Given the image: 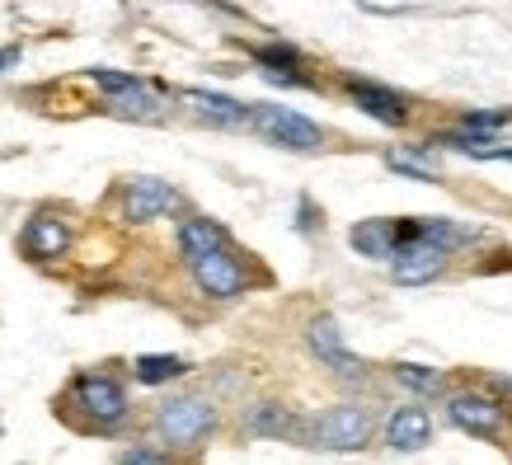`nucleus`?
<instances>
[{"label":"nucleus","instance_id":"1","mask_svg":"<svg viewBox=\"0 0 512 465\" xmlns=\"http://www.w3.org/2000/svg\"><path fill=\"white\" fill-rule=\"evenodd\" d=\"M62 404H76V409H80V428H90V433H118V428L127 423V414H132L123 381L99 376V372H80L76 381L66 386V400Z\"/></svg>","mask_w":512,"mask_h":465},{"label":"nucleus","instance_id":"2","mask_svg":"<svg viewBox=\"0 0 512 465\" xmlns=\"http://www.w3.org/2000/svg\"><path fill=\"white\" fill-rule=\"evenodd\" d=\"M156 433L174 451H198L207 437L217 433V409H212V400H202V395H174V400L160 404Z\"/></svg>","mask_w":512,"mask_h":465},{"label":"nucleus","instance_id":"3","mask_svg":"<svg viewBox=\"0 0 512 465\" xmlns=\"http://www.w3.org/2000/svg\"><path fill=\"white\" fill-rule=\"evenodd\" d=\"M376 433V414L367 404H334L315 423H306V442L320 451H362Z\"/></svg>","mask_w":512,"mask_h":465},{"label":"nucleus","instance_id":"4","mask_svg":"<svg viewBox=\"0 0 512 465\" xmlns=\"http://www.w3.org/2000/svg\"><path fill=\"white\" fill-rule=\"evenodd\" d=\"M249 127L282 151H320L325 146V127L292 109H278V104H249Z\"/></svg>","mask_w":512,"mask_h":465},{"label":"nucleus","instance_id":"5","mask_svg":"<svg viewBox=\"0 0 512 465\" xmlns=\"http://www.w3.org/2000/svg\"><path fill=\"white\" fill-rule=\"evenodd\" d=\"M193 282H198L202 296H212V301H235V296L249 292V268L245 259L235 254V249H217V254H202V259H193Z\"/></svg>","mask_w":512,"mask_h":465},{"label":"nucleus","instance_id":"6","mask_svg":"<svg viewBox=\"0 0 512 465\" xmlns=\"http://www.w3.org/2000/svg\"><path fill=\"white\" fill-rule=\"evenodd\" d=\"M19 249H24V259H33V264L62 259L66 249H71V221L62 212H33L24 221V231H19Z\"/></svg>","mask_w":512,"mask_h":465},{"label":"nucleus","instance_id":"7","mask_svg":"<svg viewBox=\"0 0 512 465\" xmlns=\"http://www.w3.org/2000/svg\"><path fill=\"white\" fill-rule=\"evenodd\" d=\"M170 212H179V193L165 179H127L123 184V221L146 226V221H160Z\"/></svg>","mask_w":512,"mask_h":465},{"label":"nucleus","instance_id":"8","mask_svg":"<svg viewBox=\"0 0 512 465\" xmlns=\"http://www.w3.org/2000/svg\"><path fill=\"white\" fill-rule=\"evenodd\" d=\"M447 414L470 437H503V419H508V409L498 400H489V395H451Z\"/></svg>","mask_w":512,"mask_h":465},{"label":"nucleus","instance_id":"9","mask_svg":"<svg viewBox=\"0 0 512 465\" xmlns=\"http://www.w3.org/2000/svg\"><path fill=\"white\" fill-rule=\"evenodd\" d=\"M306 343H311V353L320 357L325 367H334V372H339L343 381H362V376H367V362H362V357H353L348 348H343V334H339V325H334L329 315L311 320V334H306Z\"/></svg>","mask_w":512,"mask_h":465},{"label":"nucleus","instance_id":"10","mask_svg":"<svg viewBox=\"0 0 512 465\" xmlns=\"http://www.w3.org/2000/svg\"><path fill=\"white\" fill-rule=\"evenodd\" d=\"M348 94H353V104L367 118H376V123L386 127H404L409 123V99L404 94H395L390 85H372V80H348Z\"/></svg>","mask_w":512,"mask_h":465},{"label":"nucleus","instance_id":"11","mask_svg":"<svg viewBox=\"0 0 512 465\" xmlns=\"http://www.w3.org/2000/svg\"><path fill=\"white\" fill-rule=\"evenodd\" d=\"M428 437H433V414L419 409V404H404L386 419V447L390 451H423L428 447Z\"/></svg>","mask_w":512,"mask_h":465},{"label":"nucleus","instance_id":"12","mask_svg":"<svg viewBox=\"0 0 512 465\" xmlns=\"http://www.w3.org/2000/svg\"><path fill=\"white\" fill-rule=\"evenodd\" d=\"M179 104H184L193 118H202V123H212V127H245L249 123V104L226 99V94H212V90H184Z\"/></svg>","mask_w":512,"mask_h":465},{"label":"nucleus","instance_id":"13","mask_svg":"<svg viewBox=\"0 0 512 465\" xmlns=\"http://www.w3.org/2000/svg\"><path fill=\"white\" fill-rule=\"evenodd\" d=\"M179 249H184V259H202V254H217V249H231V231L212 217H188L179 221Z\"/></svg>","mask_w":512,"mask_h":465},{"label":"nucleus","instance_id":"14","mask_svg":"<svg viewBox=\"0 0 512 465\" xmlns=\"http://www.w3.org/2000/svg\"><path fill=\"white\" fill-rule=\"evenodd\" d=\"M245 428L254 437H301L306 442V423L296 419L287 404H254L245 414Z\"/></svg>","mask_w":512,"mask_h":465},{"label":"nucleus","instance_id":"15","mask_svg":"<svg viewBox=\"0 0 512 465\" xmlns=\"http://www.w3.org/2000/svg\"><path fill=\"white\" fill-rule=\"evenodd\" d=\"M109 109L118 113V118H137V123H160V118H165V99H160V90H151L146 80H137L132 90L113 94Z\"/></svg>","mask_w":512,"mask_h":465},{"label":"nucleus","instance_id":"16","mask_svg":"<svg viewBox=\"0 0 512 465\" xmlns=\"http://www.w3.org/2000/svg\"><path fill=\"white\" fill-rule=\"evenodd\" d=\"M348 240H353V249L367 254V259H390V254H395V217L357 221Z\"/></svg>","mask_w":512,"mask_h":465},{"label":"nucleus","instance_id":"17","mask_svg":"<svg viewBox=\"0 0 512 465\" xmlns=\"http://www.w3.org/2000/svg\"><path fill=\"white\" fill-rule=\"evenodd\" d=\"M132 372H137L141 386H170V381H179V376L188 372V362L184 357H137L132 362Z\"/></svg>","mask_w":512,"mask_h":465},{"label":"nucleus","instance_id":"18","mask_svg":"<svg viewBox=\"0 0 512 465\" xmlns=\"http://www.w3.org/2000/svg\"><path fill=\"white\" fill-rule=\"evenodd\" d=\"M395 381L409 386L414 395H442L447 390V376L433 372V367H419V362H395Z\"/></svg>","mask_w":512,"mask_h":465},{"label":"nucleus","instance_id":"19","mask_svg":"<svg viewBox=\"0 0 512 465\" xmlns=\"http://www.w3.org/2000/svg\"><path fill=\"white\" fill-rule=\"evenodd\" d=\"M503 123H512V109H494V113H466L461 118V132L466 137H480V141H489V132H498Z\"/></svg>","mask_w":512,"mask_h":465},{"label":"nucleus","instance_id":"20","mask_svg":"<svg viewBox=\"0 0 512 465\" xmlns=\"http://www.w3.org/2000/svg\"><path fill=\"white\" fill-rule=\"evenodd\" d=\"M118 465H179V461H174L170 451H156V447H132Z\"/></svg>","mask_w":512,"mask_h":465},{"label":"nucleus","instance_id":"21","mask_svg":"<svg viewBox=\"0 0 512 465\" xmlns=\"http://www.w3.org/2000/svg\"><path fill=\"white\" fill-rule=\"evenodd\" d=\"M19 62V47H0V71H5V66H15Z\"/></svg>","mask_w":512,"mask_h":465}]
</instances>
